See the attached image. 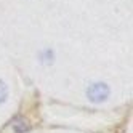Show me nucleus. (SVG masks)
<instances>
[{
	"label": "nucleus",
	"instance_id": "f257e3e1",
	"mask_svg": "<svg viewBox=\"0 0 133 133\" xmlns=\"http://www.w3.org/2000/svg\"><path fill=\"white\" fill-rule=\"evenodd\" d=\"M87 95L90 101L93 103H101L104 99H108L109 96V87L106 83H93L91 87L87 90Z\"/></svg>",
	"mask_w": 133,
	"mask_h": 133
},
{
	"label": "nucleus",
	"instance_id": "f03ea898",
	"mask_svg": "<svg viewBox=\"0 0 133 133\" xmlns=\"http://www.w3.org/2000/svg\"><path fill=\"white\" fill-rule=\"evenodd\" d=\"M6 93H8V90H6V85L0 80V103H3L5 99H6Z\"/></svg>",
	"mask_w": 133,
	"mask_h": 133
},
{
	"label": "nucleus",
	"instance_id": "7ed1b4c3",
	"mask_svg": "<svg viewBox=\"0 0 133 133\" xmlns=\"http://www.w3.org/2000/svg\"><path fill=\"white\" fill-rule=\"evenodd\" d=\"M42 55H43V56H42V58H43L42 61H43L45 64H48V63H51V61H53V51H50V50H45Z\"/></svg>",
	"mask_w": 133,
	"mask_h": 133
}]
</instances>
